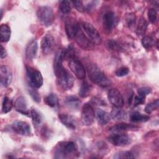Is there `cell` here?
Instances as JSON below:
<instances>
[{"mask_svg":"<svg viewBox=\"0 0 159 159\" xmlns=\"http://www.w3.org/2000/svg\"><path fill=\"white\" fill-rule=\"evenodd\" d=\"M55 42L54 37L50 34L45 35L41 41V49L44 55L51 53L55 47Z\"/></svg>","mask_w":159,"mask_h":159,"instance_id":"11","label":"cell"},{"mask_svg":"<svg viewBox=\"0 0 159 159\" xmlns=\"http://www.w3.org/2000/svg\"><path fill=\"white\" fill-rule=\"evenodd\" d=\"M142 44L145 48L150 49L155 45V41L152 37L145 36L142 39Z\"/></svg>","mask_w":159,"mask_h":159,"instance_id":"31","label":"cell"},{"mask_svg":"<svg viewBox=\"0 0 159 159\" xmlns=\"http://www.w3.org/2000/svg\"><path fill=\"white\" fill-rule=\"evenodd\" d=\"M135 20H136V17L135 14L133 13H130L127 14L125 17L126 24L129 27H130L133 26L134 24H135Z\"/></svg>","mask_w":159,"mask_h":159,"instance_id":"38","label":"cell"},{"mask_svg":"<svg viewBox=\"0 0 159 159\" xmlns=\"http://www.w3.org/2000/svg\"><path fill=\"white\" fill-rule=\"evenodd\" d=\"M71 2L78 11L81 12H84L86 11V7L84 5H83L81 1H72Z\"/></svg>","mask_w":159,"mask_h":159,"instance_id":"39","label":"cell"},{"mask_svg":"<svg viewBox=\"0 0 159 159\" xmlns=\"http://www.w3.org/2000/svg\"><path fill=\"white\" fill-rule=\"evenodd\" d=\"M38 50V43L34 39L31 40L27 44L25 49V55L27 59L32 60L37 54Z\"/></svg>","mask_w":159,"mask_h":159,"instance_id":"19","label":"cell"},{"mask_svg":"<svg viewBox=\"0 0 159 159\" xmlns=\"http://www.w3.org/2000/svg\"><path fill=\"white\" fill-rule=\"evenodd\" d=\"M58 117L61 122L67 128L75 130L77 125V122L74 117L67 114H60Z\"/></svg>","mask_w":159,"mask_h":159,"instance_id":"17","label":"cell"},{"mask_svg":"<svg viewBox=\"0 0 159 159\" xmlns=\"http://www.w3.org/2000/svg\"><path fill=\"white\" fill-rule=\"evenodd\" d=\"M74 39H75L78 45L84 50H91L94 47V44L89 39V38L84 34L81 25H80Z\"/></svg>","mask_w":159,"mask_h":159,"instance_id":"8","label":"cell"},{"mask_svg":"<svg viewBox=\"0 0 159 159\" xmlns=\"http://www.w3.org/2000/svg\"><path fill=\"white\" fill-rule=\"evenodd\" d=\"M87 71L89 80L94 84L102 87H107L111 84V80L96 65H89Z\"/></svg>","mask_w":159,"mask_h":159,"instance_id":"2","label":"cell"},{"mask_svg":"<svg viewBox=\"0 0 159 159\" xmlns=\"http://www.w3.org/2000/svg\"><path fill=\"white\" fill-rule=\"evenodd\" d=\"M13 104L12 101L7 96L4 98L2 104V111L4 113H7L11 111Z\"/></svg>","mask_w":159,"mask_h":159,"instance_id":"32","label":"cell"},{"mask_svg":"<svg viewBox=\"0 0 159 159\" xmlns=\"http://www.w3.org/2000/svg\"><path fill=\"white\" fill-rule=\"evenodd\" d=\"M0 35L2 42L9 41L11 37V29L7 24H1L0 27Z\"/></svg>","mask_w":159,"mask_h":159,"instance_id":"23","label":"cell"},{"mask_svg":"<svg viewBox=\"0 0 159 159\" xmlns=\"http://www.w3.org/2000/svg\"><path fill=\"white\" fill-rule=\"evenodd\" d=\"M55 76L58 85L63 90H69L73 87L74 78L65 68H63Z\"/></svg>","mask_w":159,"mask_h":159,"instance_id":"3","label":"cell"},{"mask_svg":"<svg viewBox=\"0 0 159 159\" xmlns=\"http://www.w3.org/2000/svg\"><path fill=\"white\" fill-rule=\"evenodd\" d=\"M81 27L84 34L94 44L100 45L101 43L102 39L100 34L93 25L87 22H83Z\"/></svg>","mask_w":159,"mask_h":159,"instance_id":"6","label":"cell"},{"mask_svg":"<svg viewBox=\"0 0 159 159\" xmlns=\"http://www.w3.org/2000/svg\"><path fill=\"white\" fill-rule=\"evenodd\" d=\"M148 17L150 22L152 24L156 22L157 20V12L155 9L150 8L148 11Z\"/></svg>","mask_w":159,"mask_h":159,"instance_id":"37","label":"cell"},{"mask_svg":"<svg viewBox=\"0 0 159 159\" xmlns=\"http://www.w3.org/2000/svg\"><path fill=\"white\" fill-rule=\"evenodd\" d=\"M12 72L11 69L6 66L2 65L0 67V80L2 86L7 87L12 81Z\"/></svg>","mask_w":159,"mask_h":159,"instance_id":"16","label":"cell"},{"mask_svg":"<svg viewBox=\"0 0 159 159\" xmlns=\"http://www.w3.org/2000/svg\"><path fill=\"white\" fill-rule=\"evenodd\" d=\"M107 98L111 104L116 107H122L124 101L120 92L116 88L111 89L107 93Z\"/></svg>","mask_w":159,"mask_h":159,"instance_id":"13","label":"cell"},{"mask_svg":"<svg viewBox=\"0 0 159 159\" xmlns=\"http://www.w3.org/2000/svg\"><path fill=\"white\" fill-rule=\"evenodd\" d=\"M7 56V52L6 49L2 47V45H1V58H4Z\"/></svg>","mask_w":159,"mask_h":159,"instance_id":"44","label":"cell"},{"mask_svg":"<svg viewBox=\"0 0 159 159\" xmlns=\"http://www.w3.org/2000/svg\"><path fill=\"white\" fill-rule=\"evenodd\" d=\"M65 103L69 108L75 110L79 108L81 104V101L77 97L71 96L66 98Z\"/></svg>","mask_w":159,"mask_h":159,"instance_id":"24","label":"cell"},{"mask_svg":"<svg viewBox=\"0 0 159 159\" xmlns=\"http://www.w3.org/2000/svg\"><path fill=\"white\" fill-rule=\"evenodd\" d=\"M111 117L116 120H120L125 118L126 114L125 111L120 109V107H114L111 112Z\"/></svg>","mask_w":159,"mask_h":159,"instance_id":"26","label":"cell"},{"mask_svg":"<svg viewBox=\"0 0 159 159\" xmlns=\"http://www.w3.org/2000/svg\"><path fill=\"white\" fill-rule=\"evenodd\" d=\"M108 140L112 145L117 147H125L131 142L130 137L127 135L123 134H112L108 137Z\"/></svg>","mask_w":159,"mask_h":159,"instance_id":"10","label":"cell"},{"mask_svg":"<svg viewBox=\"0 0 159 159\" xmlns=\"http://www.w3.org/2000/svg\"><path fill=\"white\" fill-rule=\"evenodd\" d=\"M159 106V100L157 99L155 101L148 104L145 108V111L147 114H150L153 111L157 109Z\"/></svg>","mask_w":159,"mask_h":159,"instance_id":"36","label":"cell"},{"mask_svg":"<svg viewBox=\"0 0 159 159\" xmlns=\"http://www.w3.org/2000/svg\"><path fill=\"white\" fill-rule=\"evenodd\" d=\"M106 45H107V48L111 50L119 51L122 49L121 45L118 42H117L116 40H113V39L107 40Z\"/></svg>","mask_w":159,"mask_h":159,"instance_id":"34","label":"cell"},{"mask_svg":"<svg viewBox=\"0 0 159 159\" xmlns=\"http://www.w3.org/2000/svg\"><path fill=\"white\" fill-rule=\"evenodd\" d=\"M138 94L143 96H146L147 94L150 93L151 88L149 87H142L137 89Z\"/></svg>","mask_w":159,"mask_h":159,"instance_id":"41","label":"cell"},{"mask_svg":"<svg viewBox=\"0 0 159 159\" xmlns=\"http://www.w3.org/2000/svg\"><path fill=\"white\" fill-rule=\"evenodd\" d=\"M95 116L94 110L93 106L88 103H86L82 107L81 119L84 125H91L94 122Z\"/></svg>","mask_w":159,"mask_h":159,"instance_id":"9","label":"cell"},{"mask_svg":"<svg viewBox=\"0 0 159 159\" xmlns=\"http://www.w3.org/2000/svg\"><path fill=\"white\" fill-rule=\"evenodd\" d=\"M78 155L76 144L71 141L59 142L55 148V158H69L76 157Z\"/></svg>","mask_w":159,"mask_h":159,"instance_id":"1","label":"cell"},{"mask_svg":"<svg viewBox=\"0 0 159 159\" xmlns=\"http://www.w3.org/2000/svg\"><path fill=\"white\" fill-rule=\"evenodd\" d=\"M129 72V70L127 67H125V66H122V67H120L119 68V69H117L115 73H116V75L119 76V77H122V76H124L125 75H127Z\"/></svg>","mask_w":159,"mask_h":159,"instance_id":"40","label":"cell"},{"mask_svg":"<svg viewBox=\"0 0 159 159\" xmlns=\"http://www.w3.org/2000/svg\"><path fill=\"white\" fill-rule=\"evenodd\" d=\"M93 89V86L88 83L87 81H84L80 88L79 95L81 98H86L89 95Z\"/></svg>","mask_w":159,"mask_h":159,"instance_id":"25","label":"cell"},{"mask_svg":"<svg viewBox=\"0 0 159 159\" xmlns=\"http://www.w3.org/2000/svg\"><path fill=\"white\" fill-rule=\"evenodd\" d=\"M114 158L116 159H129V158H134V156L133 153L129 151H122L117 153Z\"/></svg>","mask_w":159,"mask_h":159,"instance_id":"35","label":"cell"},{"mask_svg":"<svg viewBox=\"0 0 159 159\" xmlns=\"http://www.w3.org/2000/svg\"><path fill=\"white\" fill-rule=\"evenodd\" d=\"M37 16L42 24L47 27L51 25L54 20V14L50 6L39 7L37 11Z\"/></svg>","mask_w":159,"mask_h":159,"instance_id":"4","label":"cell"},{"mask_svg":"<svg viewBox=\"0 0 159 159\" xmlns=\"http://www.w3.org/2000/svg\"><path fill=\"white\" fill-rule=\"evenodd\" d=\"M67 59L68 60V66L75 75L80 80L84 79L86 76L85 69L76 56L72 55L67 58Z\"/></svg>","mask_w":159,"mask_h":159,"instance_id":"7","label":"cell"},{"mask_svg":"<svg viewBox=\"0 0 159 159\" xmlns=\"http://www.w3.org/2000/svg\"><path fill=\"white\" fill-rule=\"evenodd\" d=\"M135 128H137V127L133 124H130L127 123H120L111 127L109 129V130L111 132H122V131L127 130H132Z\"/></svg>","mask_w":159,"mask_h":159,"instance_id":"22","label":"cell"},{"mask_svg":"<svg viewBox=\"0 0 159 159\" xmlns=\"http://www.w3.org/2000/svg\"><path fill=\"white\" fill-rule=\"evenodd\" d=\"M65 31L68 39H74L80 27V24L71 17H68L65 22Z\"/></svg>","mask_w":159,"mask_h":159,"instance_id":"14","label":"cell"},{"mask_svg":"<svg viewBox=\"0 0 159 159\" xmlns=\"http://www.w3.org/2000/svg\"><path fill=\"white\" fill-rule=\"evenodd\" d=\"M14 106L16 110L23 115H28L30 114V112L27 109L26 100L22 96L17 98L15 101Z\"/></svg>","mask_w":159,"mask_h":159,"instance_id":"20","label":"cell"},{"mask_svg":"<svg viewBox=\"0 0 159 159\" xmlns=\"http://www.w3.org/2000/svg\"><path fill=\"white\" fill-rule=\"evenodd\" d=\"M145 96H143L141 95H138L135 96L134 100V106L136 107L139 105L143 104L145 102Z\"/></svg>","mask_w":159,"mask_h":159,"instance_id":"42","label":"cell"},{"mask_svg":"<svg viewBox=\"0 0 159 159\" xmlns=\"http://www.w3.org/2000/svg\"><path fill=\"white\" fill-rule=\"evenodd\" d=\"M29 94L35 102H39L40 101V96L37 91L35 89H30L29 91Z\"/></svg>","mask_w":159,"mask_h":159,"instance_id":"43","label":"cell"},{"mask_svg":"<svg viewBox=\"0 0 159 159\" xmlns=\"http://www.w3.org/2000/svg\"><path fill=\"white\" fill-rule=\"evenodd\" d=\"M30 116L35 126L37 127L41 124L42 121V116L36 109H32L30 111Z\"/></svg>","mask_w":159,"mask_h":159,"instance_id":"29","label":"cell"},{"mask_svg":"<svg viewBox=\"0 0 159 159\" xmlns=\"http://www.w3.org/2000/svg\"><path fill=\"white\" fill-rule=\"evenodd\" d=\"M12 128L15 132L21 135H30L31 134L30 127L29 125L24 121L16 120L12 123Z\"/></svg>","mask_w":159,"mask_h":159,"instance_id":"15","label":"cell"},{"mask_svg":"<svg viewBox=\"0 0 159 159\" xmlns=\"http://www.w3.org/2000/svg\"><path fill=\"white\" fill-rule=\"evenodd\" d=\"M130 119L133 122H143L148 120L150 117L148 116L142 114L139 112H134L131 114Z\"/></svg>","mask_w":159,"mask_h":159,"instance_id":"27","label":"cell"},{"mask_svg":"<svg viewBox=\"0 0 159 159\" xmlns=\"http://www.w3.org/2000/svg\"><path fill=\"white\" fill-rule=\"evenodd\" d=\"M147 27V23L146 20H145L144 18L141 17L139 21V23L137 27V30H136L137 34L139 36L143 35L145 33Z\"/></svg>","mask_w":159,"mask_h":159,"instance_id":"30","label":"cell"},{"mask_svg":"<svg viewBox=\"0 0 159 159\" xmlns=\"http://www.w3.org/2000/svg\"><path fill=\"white\" fill-rule=\"evenodd\" d=\"M65 58V51L64 50H58L55 55L53 60V70L54 73L56 75L63 68L62 61Z\"/></svg>","mask_w":159,"mask_h":159,"instance_id":"18","label":"cell"},{"mask_svg":"<svg viewBox=\"0 0 159 159\" xmlns=\"http://www.w3.org/2000/svg\"><path fill=\"white\" fill-rule=\"evenodd\" d=\"M59 9L60 11L65 14H68L71 11V6H70V2L68 1H61L60 2V5H59Z\"/></svg>","mask_w":159,"mask_h":159,"instance_id":"33","label":"cell"},{"mask_svg":"<svg viewBox=\"0 0 159 159\" xmlns=\"http://www.w3.org/2000/svg\"><path fill=\"white\" fill-rule=\"evenodd\" d=\"M96 115L99 123L101 125H106L110 121L111 115L109 114V113L102 109H98L96 111Z\"/></svg>","mask_w":159,"mask_h":159,"instance_id":"21","label":"cell"},{"mask_svg":"<svg viewBox=\"0 0 159 159\" xmlns=\"http://www.w3.org/2000/svg\"><path fill=\"white\" fill-rule=\"evenodd\" d=\"M116 22L115 14L112 11L106 12L102 17V26L104 31L106 34H109L112 30Z\"/></svg>","mask_w":159,"mask_h":159,"instance_id":"12","label":"cell"},{"mask_svg":"<svg viewBox=\"0 0 159 159\" xmlns=\"http://www.w3.org/2000/svg\"><path fill=\"white\" fill-rule=\"evenodd\" d=\"M25 69L27 79L30 86L34 88H40L43 84V78L41 73L29 66H26Z\"/></svg>","mask_w":159,"mask_h":159,"instance_id":"5","label":"cell"},{"mask_svg":"<svg viewBox=\"0 0 159 159\" xmlns=\"http://www.w3.org/2000/svg\"><path fill=\"white\" fill-rule=\"evenodd\" d=\"M44 101L45 103L51 107H56L58 104V98L54 93H50L47 96Z\"/></svg>","mask_w":159,"mask_h":159,"instance_id":"28","label":"cell"}]
</instances>
